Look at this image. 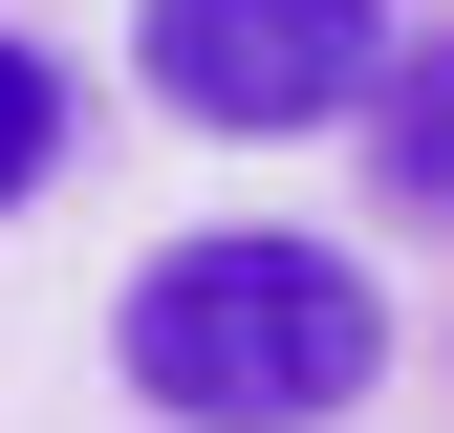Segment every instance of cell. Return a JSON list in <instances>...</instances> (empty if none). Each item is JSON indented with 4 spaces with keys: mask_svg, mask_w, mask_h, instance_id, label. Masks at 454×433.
<instances>
[{
    "mask_svg": "<svg viewBox=\"0 0 454 433\" xmlns=\"http://www.w3.org/2000/svg\"><path fill=\"white\" fill-rule=\"evenodd\" d=\"M108 368H130L152 433H347V412L389 390V282H368V260H325V239L216 216V239L130 260Z\"/></svg>",
    "mask_w": 454,
    "mask_h": 433,
    "instance_id": "obj_1",
    "label": "cell"
},
{
    "mask_svg": "<svg viewBox=\"0 0 454 433\" xmlns=\"http://www.w3.org/2000/svg\"><path fill=\"white\" fill-rule=\"evenodd\" d=\"M43 174H66V66H43V43H0V216H22Z\"/></svg>",
    "mask_w": 454,
    "mask_h": 433,
    "instance_id": "obj_4",
    "label": "cell"
},
{
    "mask_svg": "<svg viewBox=\"0 0 454 433\" xmlns=\"http://www.w3.org/2000/svg\"><path fill=\"white\" fill-rule=\"evenodd\" d=\"M347 130H368V195L411 216V239H454V43H389Z\"/></svg>",
    "mask_w": 454,
    "mask_h": 433,
    "instance_id": "obj_3",
    "label": "cell"
},
{
    "mask_svg": "<svg viewBox=\"0 0 454 433\" xmlns=\"http://www.w3.org/2000/svg\"><path fill=\"white\" fill-rule=\"evenodd\" d=\"M130 66H152V108H174V130L281 152V130H347V108H368L389 22H368V0H152Z\"/></svg>",
    "mask_w": 454,
    "mask_h": 433,
    "instance_id": "obj_2",
    "label": "cell"
}]
</instances>
